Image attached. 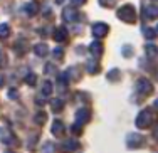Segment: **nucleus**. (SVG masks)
Segmentation results:
<instances>
[{
  "label": "nucleus",
  "instance_id": "nucleus-3",
  "mask_svg": "<svg viewBox=\"0 0 158 153\" xmlns=\"http://www.w3.org/2000/svg\"><path fill=\"white\" fill-rule=\"evenodd\" d=\"M108 32H110V25L103 24V22H96V24L91 27V34L94 35L96 39H103V37H106Z\"/></svg>",
  "mask_w": 158,
  "mask_h": 153
},
{
  "label": "nucleus",
  "instance_id": "nucleus-4",
  "mask_svg": "<svg viewBox=\"0 0 158 153\" xmlns=\"http://www.w3.org/2000/svg\"><path fill=\"white\" fill-rule=\"evenodd\" d=\"M136 91L140 93L141 96H150L153 93V84L150 83L146 77H141V79L136 83Z\"/></svg>",
  "mask_w": 158,
  "mask_h": 153
},
{
  "label": "nucleus",
  "instance_id": "nucleus-15",
  "mask_svg": "<svg viewBox=\"0 0 158 153\" xmlns=\"http://www.w3.org/2000/svg\"><path fill=\"white\" fill-rule=\"evenodd\" d=\"M24 10H25V14H27V15H35V14L39 12V9H37V3H35V2H29V3H25Z\"/></svg>",
  "mask_w": 158,
  "mask_h": 153
},
{
  "label": "nucleus",
  "instance_id": "nucleus-29",
  "mask_svg": "<svg viewBox=\"0 0 158 153\" xmlns=\"http://www.w3.org/2000/svg\"><path fill=\"white\" fill-rule=\"evenodd\" d=\"M9 98H12V99H17V98H19L17 89H10V91H9Z\"/></svg>",
  "mask_w": 158,
  "mask_h": 153
},
{
  "label": "nucleus",
  "instance_id": "nucleus-37",
  "mask_svg": "<svg viewBox=\"0 0 158 153\" xmlns=\"http://www.w3.org/2000/svg\"><path fill=\"white\" fill-rule=\"evenodd\" d=\"M153 108H155V110L158 111V99H156V101H155V103H153Z\"/></svg>",
  "mask_w": 158,
  "mask_h": 153
},
{
  "label": "nucleus",
  "instance_id": "nucleus-16",
  "mask_svg": "<svg viewBox=\"0 0 158 153\" xmlns=\"http://www.w3.org/2000/svg\"><path fill=\"white\" fill-rule=\"evenodd\" d=\"M34 52H35L39 57H44V56H47L49 54V49H47V46L46 44H37L35 47H34Z\"/></svg>",
  "mask_w": 158,
  "mask_h": 153
},
{
  "label": "nucleus",
  "instance_id": "nucleus-6",
  "mask_svg": "<svg viewBox=\"0 0 158 153\" xmlns=\"http://www.w3.org/2000/svg\"><path fill=\"white\" fill-rule=\"evenodd\" d=\"M62 17L66 22H77L79 20V12L76 9H73V7H66V9L62 10Z\"/></svg>",
  "mask_w": 158,
  "mask_h": 153
},
{
  "label": "nucleus",
  "instance_id": "nucleus-12",
  "mask_svg": "<svg viewBox=\"0 0 158 153\" xmlns=\"http://www.w3.org/2000/svg\"><path fill=\"white\" fill-rule=\"evenodd\" d=\"M89 52H91L94 57H101V56H103V44H101L99 40L93 42L91 46H89Z\"/></svg>",
  "mask_w": 158,
  "mask_h": 153
},
{
  "label": "nucleus",
  "instance_id": "nucleus-20",
  "mask_svg": "<svg viewBox=\"0 0 158 153\" xmlns=\"http://www.w3.org/2000/svg\"><path fill=\"white\" fill-rule=\"evenodd\" d=\"M52 94V83L51 81H46L42 84V96H51Z\"/></svg>",
  "mask_w": 158,
  "mask_h": 153
},
{
  "label": "nucleus",
  "instance_id": "nucleus-27",
  "mask_svg": "<svg viewBox=\"0 0 158 153\" xmlns=\"http://www.w3.org/2000/svg\"><path fill=\"white\" fill-rule=\"evenodd\" d=\"M123 56H126V57H130L131 54H133V51H131V47L130 46H123Z\"/></svg>",
  "mask_w": 158,
  "mask_h": 153
},
{
  "label": "nucleus",
  "instance_id": "nucleus-23",
  "mask_svg": "<svg viewBox=\"0 0 158 153\" xmlns=\"http://www.w3.org/2000/svg\"><path fill=\"white\" fill-rule=\"evenodd\" d=\"M106 77H108L110 81H118V79H119V71H118V69H111L110 72H108Z\"/></svg>",
  "mask_w": 158,
  "mask_h": 153
},
{
  "label": "nucleus",
  "instance_id": "nucleus-28",
  "mask_svg": "<svg viewBox=\"0 0 158 153\" xmlns=\"http://www.w3.org/2000/svg\"><path fill=\"white\" fill-rule=\"evenodd\" d=\"M73 133H74V135H81V133H82V130H81V125H77V123H76V125L73 126Z\"/></svg>",
  "mask_w": 158,
  "mask_h": 153
},
{
  "label": "nucleus",
  "instance_id": "nucleus-22",
  "mask_svg": "<svg viewBox=\"0 0 158 153\" xmlns=\"http://www.w3.org/2000/svg\"><path fill=\"white\" fill-rule=\"evenodd\" d=\"M46 121H47V116H46V113H42V111H40V113H37V114H35V123H37L39 126H42Z\"/></svg>",
  "mask_w": 158,
  "mask_h": 153
},
{
  "label": "nucleus",
  "instance_id": "nucleus-21",
  "mask_svg": "<svg viewBox=\"0 0 158 153\" xmlns=\"http://www.w3.org/2000/svg\"><path fill=\"white\" fill-rule=\"evenodd\" d=\"M146 56H148V57H156L158 56V47L156 46H146Z\"/></svg>",
  "mask_w": 158,
  "mask_h": 153
},
{
  "label": "nucleus",
  "instance_id": "nucleus-19",
  "mask_svg": "<svg viewBox=\"0 0 158 153\" xmlns=\"http://www.w3.org/2000/svg\"><path fill=\"white\" fill-rule=\"evenodd\" d=\"M9 35H10L9 24H0V39H7Z\"/></svg>",
  "mask_w": 158,
  "mask_h": 153
},
{
  "label": "nucleus",
  "instance_id": "nucleus-2",
  "mask_svg": "<svg viewBox=\"0 0 158 153\" xmlns=\"http://www.w3.org/2000/svg\"><path fill=\"white\" fill-rule=\"evenodd\" d=\"M136 128H148L153 123V113L150 110H143L140 114L136 116Z\"/></svg>",
  "mask_w": 158,
  "mask_h": 153
},
{
  "label": "nucleus",
  "instance_id": "nucleus-34",
  "mask_svg": "<svg viewBox=\"0 0 158 153\" xmlns=\"http://www.w3.org/2000/svg\"><path fill=\"white\" fill-rule=\"evenodd\" d=\"M71 3H73V5H84L86 0H71Z\"/></svg>",
  "mask_w": 158,
  "mask_h": 153
},
{
  "label": "nucleus",
  "instance_id": "nucleus-17",
  "mask_svg": "<svg viewBox=\"0 0 158 153\" xmlns=\"http://www.w3.org/2000/svg\"><path fill=\"white\" fill-rule=\"evenodd\" d=\"M51 108H52V111H54V113H61V111L64 110L62 99H52V101H51Z\"/></svg>",
  "mask_w": 158,
  "mask_h": 153
},
{
  "label": "nucleus",
  "instance_id": "nucleus-36",
  "mask_svg": "<svg viewBox=\"0 0 158 153\" xmlns=\"http://www.w3.org/2000/svg\"><path fill=\"white\" fill-rule=\"evenodd\" d=\"M3 83H5V79H3V76H0V88L3 86Z\"/></svg>",
  "mask_w": 158,
  "mask_h": 153
},
{
  "label": "nucleus",
  "instance_id": "nucleus-33",
  "mask_svg": "<svg viewBox=\"0 0 158 153\" xmlns=\"http://www.w3.org/2000/svg\"><path fill=\"white\" fill-rule=\"evenodd\" d=\"M5 66V56H3V52L0 51V68H3Z\"/></svg>",
  "mask_w": 158,
  "mask_h": 153
},
{
  "label": "nucleus",
  "instance_id": "nucleus-26",
  "mask_svg": "<svg viewBox=\"0 0 158 153\" xmlns=\"http://www.w3.org/2000/svg\"><path fill=\"white\" fill-rule=\"evenodd\" d=\"M52 54H54V57H56V59H61L62 56H64V51L61 49V47H56V49H54V52H52Z\"/></svg>",
  "mask_w": 158,
  "mask_h": 153
},
{
  "label": "nucleus",
  "instance_id": "nucleus-14",
  "mask_svg": "<svg viewBox=\"0 0 158 153\" xmlns=\"http://www.w3.org/2000/svg\"><path fill=\"white\" fill-rule=\"evenodd\" d=\"M77 147H79V143L76 140H67V141L62 143V150L64 151H74V150H77Z\"/></svg>",
  "mask_w": 158,
  "mask_h": 153
},
{
  "label": "nucleus",
  "instance_id": "nucleus-9",
  "mask_svg": "<svg viewBox=\"0 0 158 153\" xmlns=\"http://www.w3.org/2000/svg\"><path fill=\"white\" fill-rule=\"evenodd\" d=\"M64 130H66V128H64V123H62V121L56 119V121L52 123V130H51V131H52V135H54V136L61 138V136L64 135Z\"/></svg>",
  "mask_w": 158,
  "mask_h": 153
},
{
  "label": "nucleus",
  "instance_id": "nucleus-8",
  "mask_svg": "<svg viewBox=\"0 0 158 153\" xmlns=\"http://www.w3.org/2000/svg\"><path fill=\"white\" fill-rule=\"evenodd\" d=\"M0 141L5 145H12V141H15V138H14L12 131L7 128H3V126H0Z\"/></svg>",
  "mask_w": 158,
  "mask_h": 153
},
{
  "label": "nucleus",
  "instance_id": "nucleus-30",
  "mask_svg": "<svg viewBox=\"0 0 158 153\" xmlns=\"http://www.w3.org/2000/svg\"><path fill=\"white\" fill-rule=\"evenodd\" d=\"M99 3L101 5H106V7H111V5H114V0H99Z\"/></svg>",
  "mask_w": 158,
  "mask_h": 153
},
{
  "label": "nucleus",
  "instance_id": "nucleus-39",
  "mask_svg": "<svg viewBox=\"0 0 158 153\" xmlns=\"http://www.w3.org/2000/svg\"><path fill=\"white\" fill-rule=\"evenodd\" d=\"M7 153H12V151H7Z\"/></svg>",
  "mask_w": 158,
  "mask_h": 153
},
{
  "label": "nucleus",
  "instance_id": "nucleus-24",
  "mask_svg": "<svg viewBox=\"0 0 158 153\" xmlns=\"http://www.w3.org/2000/svg\"><path fill=\"white\" fill-rule=\"evenodd\" d=\"M35 81H37V76L35 74H27V76H25V83H27L29 86H35Z\"/></svg>",
  "mask_w": 158,
  "mask_h": 153
},
{
  "label": "nucleus",
  "instance_id": "nucleus-13",
  "mask_svg": "<svg viewBox=\"0 0 158 153\" xmlns=\"http://www.w3.org/2000/svg\"><path fill=\"white\" fill-rule=\"evenodd\" d=\"M54 39L57 40V42H62V40H66L67 39V31H66V27H57L54 31Z\"/></svg>",
  "mask_w": 158,
  "mask_h": 153
},
{
  "label": "nucleus",
  "instance_id": "nucleus-5",
  "mask_svg": "<svg viewBox=\"0 0 158 153\" xmlns=\"http://www.w3.org/2000/svg\"><path fill=\"white\" fill-rule=\"evenodd\" d=\"M89 119H91V110L89 108H81V110L76 113V121L77 125H84V123H88Z\"/></svg>",
  "mask_w": 158,
  "mask_h": 153
},
{
  "label": "nucleus",
  "instance_id": "nucleus-25",
  "mask_svg": "<svg viewBox=\"0 0 158 153\" xmlns=\"http://www.w3.org/2000/svg\"><path fill=\"white\" fill-rule=\"evenodd\" d=\"M145 37L146 39H150V40H153L155 39V31H153V29H145Z\"/></svg>",
  "mask_w": 158,
  "mask_h": 153
},
{
  "label": "nucleus",
  "instance_id": "nucleus-1",
  "mask_svg": "<svg viewBox=\"0 0 158 153\" xmlns=\"http://www.w3.org/2000/svg\"><path fill=\"white\" fill-rule=\"evenodd\" d=\"M116 15H118L119 20L126 22V24H133L135 20H136V12H135V7L133 5H123L118 9V12H116Z\"/></svg>",
  "mask_w": 158,
  "mask_h": 153
},
{
  "label": "nucleus",
  "instance_id": "nucleus-10",
  "mask_svg": "<svg viewBox=\"0 0 158 153\" xmlns=\"http://www.w3.org/2000/svg\"><path fill=\"white\" fill-rule=\"evenodd\" d=\"M143 17L145 19H156L158 17V5H148L143 9Z\"/></svg>",
  "mask_w": 158,
  "mask_h": 153
},
{
  "label": "nucleus",
  "instance_id": "nucleus-35",
  "mask_svg": "<svg viewBox=\"0 0 158 153\" xmlns=\"http://www.w3.org/2000/svg\"><path fill=\"white\" fill-rule=\"evenodd\" d=\"M153 136H155V140L158 141V126H156V128H155V133H153Z\"/></svg>",
  "mask_w": 158,
  "mask_h": 153
},
{
  "label": "nucleus",
  "instance_id": "nucleus-31",
  "mask_svg": "<svg viewBox=\"0 0 158 153\" xmlns=\"http://www.w3.org/2000/svg\"><path fill=\"white\" fill-rule=\"evenodd\" d=\"M54 151V147H52V143H47L46 147H44V153H52Z\"/></svg>",
  "mask_w": 158,
  "mask_h": 153
},
{
  "label": "nucleus",
  "instance_id": "nucleus-38",
  "mask_svg": "<svg viewBox=\"0 0 158 153\" xmlns=\"http://www.w3.org/2000/svg\"><path fill=\"white\" fill-rule=\"evenodd\" d=\"M54 2H56V3H62L64 0H54Z\"/></svg>",
  "mask_w": 158,
  "mask_h": 153
},
{
  "label": "nucleus",
  "instance_id": "nucleus-11",
  "mask_svg": "<svg viewBox=\"0 0 158 153\" xmlns=\"http://www.w3.org/2000/svg\"><path fill=\"white\" fill-rule=\"evenodd\" d=\"M67 84H69V74H67V72L59 74V77H57V88H59V91H66Z\"/></svg>",
  "mask_w": 158,
  "mask_h": 153
},
{
  "label": "nucleus",
  "instance_id": "nucleus-32",
  "mask_svg": "<svg viewBox=\"0 0 158 153\" xmlns=\"http://www.w3.org/2000/svg\"><path fill=\"white\" fill-rule=\"evenodd\" d=\"M46 72H47V74H51V72H56V68H54L52 64H47V66H46Z\"/></svg>",
  "mask_w": 158,
  "mask_h": 153
},
{
  "label": "nucleus",
  "instance_id": "nucleus-7",
  "mask_svg": "<svg viewBox=\"0 0 158 153\" xmlns=\"http://www.w3.org/2000/svg\"><path fill=\"white\" fill-rule=\"evenodd\" d=\"M143 136L141 135H138V133H130L126 138V143H128V147L130 148H138V147H141V143H143Z\"/></svg>",
  "mask_w": 158,
  "mask_h": 153
},
{
  "label": "nucleus",
  "instance_id": "nucleus-18",
  "mask_svg": "<svg viewBox=\"0 0 158 153\" xmlns=\"http://www.w3.org/2000/svg\"><path fill=\"white\" fill-rule=\"evenodd\" d=\"M86 69H88L89 74H98V72H99V64H98V62H94V61H91V62H88Z\"/></svg>",
  "mask_w": 158,
  "mask_h": 153
}]
</instances>
